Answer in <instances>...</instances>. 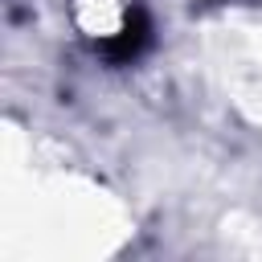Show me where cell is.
<instances>
[{
	"instance_id": "cell-1",
	"label": "cell",
	"mask_w": 262,
	"mask_h": 262,
	"mask_svg": "<svg viewBox=\"0 0 262 262\" xmlns=\"http://www.w3.org/2000/svg\"><path fill=\"white\" fill-rule=\"evenodd\" d=\"M66 25L102 45V49H123L127 37L139 29V0H53Z\"/></svg>"
}]
</instances>
